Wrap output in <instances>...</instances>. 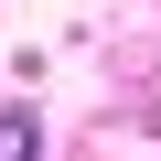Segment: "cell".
<instances>
[{
	"label": "cell",
	"instance_id": "cell-1",
	"mask_svg": "<svg viewBox=\"0 0 161 161\" xmlns=\"http://www.w3.org/2000/svg\"><path fill=\"white\" fill-rule=\"evenodd\" d=\"M0 161H43V129H32V108H0Z\"/></svg>",
	"mask_w": 161,
	"mask_h": 161
}]
</instances>
